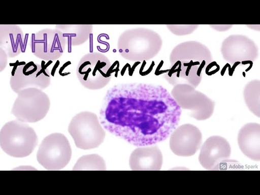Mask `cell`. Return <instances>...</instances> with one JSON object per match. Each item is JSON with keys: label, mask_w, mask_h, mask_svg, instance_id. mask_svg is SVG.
Listing matches in <instances>:
<instances>
[{"label": "cell", "mask_w": 260, "mask_h": 195, "mask_svg": "<svg viewBox=\"0 0 260 195\" xmlns=\"http://www.w3.org/2000/svg\"><path fill=\"white\" fill-rule=\"evenodd\" d=\"M181 113L164 87L124 83L106 93L99 119L109 133L139 147L167 140L180 123Z\"/></svg>", "instance_id": "obj_1"}, {"label": "cell", "mask_w": 260, "mask_h": 195, "mask_svg": "<svg viewBox=\"0 0 260 195\" xmlns=\"http://www.w3.org/2000/svg\"><path fill=\"white\" fill-rule=\"evenodd\" d=\"M212 61V55L204 44L196 41L181 43L170 54V69L166 79L173 86L187 84L196 88L201 82L203 70Z\"/></svg>", "instance_id": "obj_2"}, {"label": "cell", "mask_w": 260, "mask_h": 195, "mask_svg": "<svg viewBox=\"0 0 260 195\" xmlns=\"http://www.w3.org/2000/svg\"><path fill=\"white\" fill-rule=\"evenodd\" d=\"M118 50L120 55L133 62L149 61L161 51V37L151 29L137 28L128 29L122 34L118 40Z\"/></svg>", "instance_id": "obj_3"}, {"label": "cell", "mask_w": 260, "mask_h": 195, "mask_svg": "<svg viewBox=\"0 0 260 195\" xmlns=\"http://www.w3.org/2000/svg\"><path fill=\"white\" fill-rule=\"evenodd\" d=\"M38 144L35 130L27 123L16 119L7 122L0 132V145L4 152L14 158L26 157Z\"/></svg>", "instance_id": "obj_4"}, {"label": "cell", "mask_w": 260, "mask_h": 195, "mask_svg": "<svg viewBox=\"0 0 260 195\" xmlns=\"http://www.w3.org/2000/svg\"><path fill=\"white\" fill-rule=\"evenodd\" d=\"M68 132L77 147L87 150L99 147L106 137L105 129L96 114L81 112L70 121Z\"/></svg>", "instance_id": "obj_5"}, {"label": "cell", "mask_w": 260, "mask_h": 195, "mask_svg": "<svg viewBox=\"0 0 260 195\" xmlns=\"http://www.w3.org/2000/svg\"><path fill=\"white\" fill-rule=\"evenodd\" d=\"M11 110L16 119L26 123L43 120L50 111V98L42 89L29 87L17 93Z\"/></svg>", "instance_id": "obj_6"}, {"label": "cell", "mask_w": 260, "mask_h": 195, "mask_svg": "<svg viewBox=\"0 0 260 195\" xmlns=\"http://www.w3.org/2000/svg\"><path fill=\"white\" fill-rule=\"evenodd\" d=\"M77 76L80 83L90 90L107 86L111 79V63L107 56L100 52L85 54L79 61Z\"/></svg>", "instance_id": "obj_7"}, {"label": "cell", "mask_w": 260, "mask_h": 195, "mask_svg": "<svg viewBox=\"0 0 260 195\" xmlns=\"http://www.w3.org/2000/svg\"><path fill=\"white\" fill-rule=\"evenodd\" d=\"M72 154L67 137L61 133H53L46 137L40 143L37 159L46 170L58 171L68 166Z\"/></svg>", "instance_id": "obj_8"}, {"label": "cell", "mask_w": 260, "mask_h": 195, "mask_svg": "<svg viewBox=\"0 0 260 195\" xmlns=\"http://www.w3.org/2000/svg\"><path fill=\"white\" fill-rule=\"evenodd\" d=\"M171 95L181 109L191 111L190 116L197 120H206L213 115L214 101L191 85H175Z\"/></svg>", "instance_id": "obj_9"}, {"label": "cell", "mask_w": 260, "mask_h": 195, "mask_svg": "<svg viewBox=\"0 0 260 195\" xmlns=\"http://www.w3.org/2000/svg\"><path fill=\"white\" fill-rule=\"evenodd\" d=\"M67 44L59 30L46 28L31 35L30 47L38 58L55 61L63 55Z\"/></svg>", "instance_id": "obj_10"}, {"label": "cell", "mask_w": 260, "mask_h": 195, "mask_svg": "<svg viewBox=\"0 0 260 195\" xmlns=\"http://www.w3.org/2000/svg\"><path fill=\"white\" fill-rule=\"evenodd\" d=\"M51 83L50 72L43 64L40 65L34 61L16 67L10 79L11 87L15 93L29 87L43 90L50 86Z\"/></svg>", "instance_id": "obj_11"}, {"label": "cell", "mask_w": 260, "mask_h": 195, "mask_svg": "<svg viewBox=\"0 0 260 195\" xmlns=\"http://www.w3.org/2000/svg\"><path fill=\"white\" fill-rule=\"evenodd\" d=\"M231 146L222 136H211L201 145L199 160L207 170H219L231 162Z\"/></svg>", "instance_id": "obj_12"}, {"label": "cell", "mask_w": 260, "mask_h": 195, "mask_svg": "<svg viewBox=\"0 0 260 195\" xmlns=\"http://www.w3.org/2000/svg\"><path fill=\"white\" fill-rule=\"evenodd\" d=\"M202 144L200 129L190 124L178 126L170 136V148L178 156H193L200 149Z\"/></svg>", "instance_id": "obj_13"}, {"label": "cell", "mask_w": 260, "mask_h": 195, "mask_svg": "<svg viewBox=\"0 0 260 195\" xmlns=\"http://www.w3.org/2000/svg\"><path fill=\"white\" fill-rule=\"evenodd\" d=\"M221 53L230 63L254 62L258 58V48L253 40L243 35H232L223 40Z\"/></svg>", "instance_id": "obj_14"}, {"label": "cell", "mask_w": 260, "mask_h": 195, "mask_svg": "<svg viewBox=\"0 0 260 195\" xmlns=\"http://www.w3.org/2000/svg\"><path fill=\"white\" fill-rule=\"evenodd\" d=\"M164 164V156L156 145L139 146L133 151L129 166L134 171H159Z\"/></svg>", "instance_id": "obj_15"}, {"label": "cell", "mask_w": 260, "mask_h": 195, "mask_svg": "<svg viewBox=\"0 0 260 195\" xmlns=\"http://www.w3.org/2000/svg\"><path fill=\"white\" fill-rule=\"evenodd\" d=\"M27 42L23 32L16 24H0V48L8 57L14 58L25 52Z\"/></svg>", "instance_id": "obj_16"}, {"label": "cell", "mask_w": 260, "mask_h": 195, "mask_svg": "<svg viewBox=\"0 0 260 195\" xmlns=\"http://www.w3.org/2000/svg\"><path fill=\"white\" fill-rule=\"evenodd\" d=\"M239 148L245 155L252 160H260V125L250 123L243 125L238 134Z\"/></svg>", "instance_id": "obj_17"}, {"label": "cell", "mask_w": 260, "mask_h": 195, "mask_svg": "<svg viewBox=\"0 0 260 195\" xmlns=\"http://www.w3.org/2000/svg\"><path fill=\"white\" fill-rule=\"evenodd\" d=\"M55 29L61 32L66 40L69 48L86 43L93 31L91 24H58Z\"/></svg>", "instance_id": "obj_18"}, {"label": "cell", "mask_w": 260, "mask_h": 195, "mask_svg": "<svg viewBox=\"0 0 260 195\" xmlns=\"http://www.w3.org/2000/svg\"><path fill=\"white\" fill-rule=\"evenodd\" d=\"M244 99L249 111L257 117H260V81H249L243 91Z\"/></svg>", "instance_id": "obj_19"}, {"label": "cell", "mask_w": 260, "mask_h": 195, "mask_svg": "<svg viewBox=\"0 0 260 195\" xmlns=\"http://www.w3.org/2000/svg\"><path fill=\"white\" fill-rule=\"evenodd\" d=\"M75 171H105L107 165L104 158L97 154H87L80 157L73 167Z\"/></svg>", "instance_id": "obj_20"}, {"label": "cell", "mask_w": 260, "mask_h": 195, "mask_svg": "<svg viewBox=\"0 0 260 195\" xmlns=\"http://www.w3.org/2000/svg\"><path fill=\"white\" fill-rule=\"evenodd\" d=\"M199 25H167L168 29L172 32V34L177 36H184L192 34L196 30Z\"/></svg>", "instance_id": "obj_21"}, {"label": "cell", "mask_w": 260, "mask_h": 195, "mask_svg": "<svg viewBox=\"0 0 260 195\" xmlns=\"http://www.w3.org/2000/svg\"><path fill=\"white\" fill-rule=\"evenodd\" d=\"M210 26L216 30L223 31L229 30L233 27V25H210Z\"/></svg>", "instance_id": "obj_22"}]
</instances>
